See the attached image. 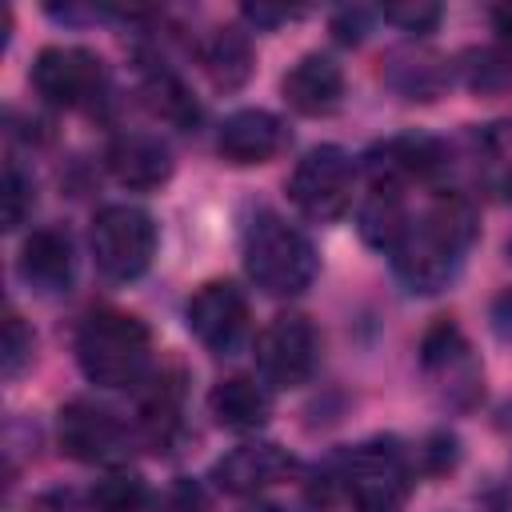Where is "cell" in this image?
Returning <instances> with one entry per match:
<instances>
[{"mask_svg": "<svg viewBox=\"0 0 512 512\" xmlns=\"http://www.w3.org/2000/svg\"><path fill=\"white\" fill-rule=\"evenodd\" d=\"M476 236V212L464 196L456 192H440L416 220H408L400 244L392 248V264H396V276L408 284V292H440L468 244Z\"/></svg>", "mask_w": 512, "mask_h": 512, "instance_id": "6da1fadb", "label": "cell"}, {"mask_svg": "<svg viewBox=\"0 0 512 512\" xmlns=\"http://www.w3.org/2000/svg\"><path fill=\"white\" fill-rule=\"evenodd\" d=\"M76 360H80V372L100 388L140 384L152 364V340L144 320L116 308H100L84 316L76 332Z\"/></svg>", "mask_w": 512, "mask_h": 512, "instance_id": "7a4b0ae2", "label": "cell"}, {"mask_svg": "<svg viewBox=\"0 0 512 512\" xmlns=\"http://www.w3.org/2000/svg\"><path fill=\"white\" fill-rule=\"evenodd\" d=\"M244 268L268 296H300L316 276V252L284 216L260 212L244 236Z\"/></svg>", "mask_w": 512, "mask_h": 512, "instance_id": "3957f363", "label": "cell"}, {"mask_svg": "<svg viewBox=\"0 0 512 512\" xmlns=\"http://www.w3.org/2000/svg\"><path fill=\"white\" fill-rule=\"evenodd\" d=\"M340 484L356 512H400L408 500V464L392 440H368L344 456Z\"/></svg>", "mask_w": 512, "mask_h": 512, "instance_id": "277c9868", "label": "cell"}, {"mask_svg": "<svg viewBox=\"0 0 512 512\" xmlns=\"http://www.w3.org/2000/svg\"><path fill=\"white\" fill-rule=\"evenodd\" d=\"M92 256L104 276L136 280L156 256V224L144 208L108 204L92 220Z\"/></svg>", "mask_w": 512, "mask_h": 512, "instance_id": "5b68a950", "label": "cell"}, {"mask_svg": "<svg viewBox=\"0 0 512 512\" xmlns=\"http://www.w3.org/2000/svg\"><path fill=\"white\" fill-rule=\"evenodd\" d=\"M352 188H356V168H352V156L336 144H320L312 148L292 180H288V196L292 204L308 216V220H336L348 212L352 204Z\"/></svg>", "mask_w": 512, "mask_h": 512, "instance_id": "8992f818", "label": "cell"}, {"mask_svg": "<svg viewBox=\"0 0 512 512\" xmlns=\"http://www.w3.org/2000/svg\"><path fill=\"white\" fill-rule=\"evenodd\" d=\"M316 356H320V336L312 320L300 312H284L268 320V328L256 340V364L280 388H300L312 376Z\"/></svg>", "mask_w": 512, "mask_h": 512, "instance_id": "52a82bcc", "label": "cell"}, {"mask_svg": "<svg viewBox=\"0 0 512 512\" xmlns=\"http://www.w3.org/2000/svg\"><path fill=\"white\" fill-rule=\"evenodd\" d=\"M36 92L56 108H80L104 92V64L88 48L52 44L32 64Z\"/></svg>", "mask_w": 512, "mask_h": 512, "instance_id": "ba28073f", "label": "cell"}, {"mask_svg": "<svg viewBox=\"0 0 512 512\" xmlns=\"http://www.w3.org/2000/svg\"><path fill=\"white\" fill-rule=\"evenodd\" d=\"M188 328L208 348L228 356L248 332V300L228 280H208L188 300Z\"/></svg>", "mask_w": 512, "mask_h": 512, "instance_id": "9c48e42d", "label": "cell"}, {"mask_svg": "<svg viewBox=\"0 0 512 512\" xmlns=\"http://www.w3.org/2000/svg\"><path fill=\"white\" fill-rule=\"evenodd\" d=\"M56 432H60V448L80 464H112L124 456V424L92 400L64 404Z\"/></svg>", "mask_w": 512, "mask_h": 512, "instance_id": "30bf717a", "label": "cell"}, {"mask_svg": "<svg viewBox=\"0 0 512 512\" xmlns=\"http://www.w3.org/2000/svg\"><path fill=\"white\" fill-rule=\"evenodd\" d=\"M292 472H296V456L280 444L260 440V444H240L224 460H216L212 480L232 496H256V492L288 480Z\"/></svg>", "mask_w": 512, "mask_h": 512, "instance_id": "8fae6325", "label": "cell"}, {"mask_svg": "<svg viewBox=\"0 0 512 512\" xmlns=\"http://www.w3.org/2000/svg\"><path fill=\"white\" fill-rule=\"evenodd\" d=\"M284 144H288V128L280 124V116L264 108H240L216 132V152L228 164H268Z\"/></svg>", "mask_w": 512, "mask_h": 512, "instance_id": "7c38bea8", "label": "cell"}, {"mask_svg": "<svg viewBox=\"0 0 512 512\" xmlns=\"http://www.w3.org/2000/svg\"><path fill=\"white\" fill-rule=\"evenodd\" d=\"M280 92H284V100H288L300 116H328V112H336V104H340V96H344V72H340V64H332L328 56L308 52V56H300V60L284 72Z\"/></svg>", "mask_w": 512, "mask_h": 512, "instance_id": "4fadbf2b", "label": "cell"}, {"mask_svg": "<svg viewBox=\"0 0 512 512\" xmlns=\"http://www.w3.org/2000/svg\"><path fill=\"white\" fill-rule=\"evenodd\" d=\"M108 172L124 188L148 192V188H160L172 176V156H168V148L156 136L128 132V136H116L108 144Z\"/></svg>", "mask_w": 512, "mask_h": 512, "instance_id": "5bb4252c", "label": "cell"}, {"mask_svg": "<svg viewBox=\"0 0 512 512\" xmlns=\"http://www.w3.org/2000/svg\"><path fill=\"white\" fill-rule=\"evenodd\" d=\"M368 160H372V180H388L404 188L408 180H428L444 168V144L432 136H392Z\"/></svg>", "mask_w": 512, "mask_h": 512, "instance_id": "9a60e30c", "label": "cell"}, {"mask_svg": "<svg viewBox=\"0 0 512 512\" xmlns=\"http://www.w3.org/2000/svg\"><path fill=\"white\" fill-rule=\"evenodd\" d=\"M208 412L216 416V424H224L232 432H252L260 424H268L272 400L252 376H228L208 392Z\"/></svg>", "mask_w": 512, "mask_h": 512, "instance_id": "2e32d148", "label": "cell"}, {"mask_svg": "<svg viewBox=\"0 0 512 512\" xmlns=\"http://www.w3.org/2000/svg\"><path fill=\"white\" fill-rule=\"evenodd\" d=\"M20 272H24L28 284H36L44 292L68 288V280H72V240L60 228H36L24 240Z\"/></svg>", "mask_w": 512, "mask_h": 512, "instance_id": "e0dca14e", "label": "cell"}, {"mask_svg": "<svg viewBox=\"0 0 512 512\" xmlns=\"http://www.w3.org/2000/svg\"><path fill=\"white\" fill-rule=\"evenodd\" d=\"M200 64H204L208 80L220 92H236L252 76V40H248V32H240L232 24L212 28L200 44Z\"/></svg>", "mask_w": 512, "mask_h": 512, "instance_id": "ac0fdd59", "label": "cell"}, {"mask_svg": "<svg viewBox=\"0 0 512 512\" xmlns=\"http://www.w3.org/2000/svg\"><path fill=\"white\" fill-rule=\"evenodd\" d=\"M408 208H404V188L400 184H388V180H372V192L364 196L360 204V236L372 244V248H384L392 252L408 228Z\"/></svg>", "mask_w": 512, "mask_h": 512, "instance_id": "d6986e66", "label": "cell"}, {"mask_svg": "<svg viewBox=\"0 0 512 512\" xmlns=\"http://www.w3.org/2000/svg\"><path fill=\"white\" fill-rule=\"evenodd\" d=\"M144 100H148V108H152L160 120H168V124H176V128H188V124H196V116H200V108H196L192 92L184 88V80H180L176 72H168L164 64H156V68L144 72Z\"/></svg>", "mask_w": 512, "mask_h": 512, "instance_id": "ffe728a7", "label": "cell"}, {"mask_svg": "<svg viewBox=\"0 0 512 512\" xmlns=\"http://www.w3.org/2000/svg\"><path fill=\"white\" fill-rule=\"evenodd\" d=\"M480 184L492 196H512V124H492L480 136Z\"/></svg>", "mask_w": 512, "mask_h": 512, "instance_id": "44dd1931", "label": "cell"}, {"mask_svg": "<svg viewBox=\"0 0 512 512\" xmlns=\"http://www.w3.org/2000/svg\"><path fill=\"white\" fill-rule=\"evenodd\" d=\"M92 508L96 512H140L144 508V480L132 472H116V476L100 480L92 492Z\"/></svg>", "mask_w": 512, "mask_h": 512, "instance_id": "7402d4cb", "label": "cell"}, {"mask_svg": "<svg viewBox=\"0 0 512 512\" xmlns=\"http://www.w3.org/2000/svg\"><path fill=\"white\" fill-rule=\"evenodd\" d=\"M4 228L12 232V228H20L24 220H28V212H32V180L16 168V164H8L4 168Z\"/></svg>", "mask_w": 512, "mask_h": 512, "instance_id": "603a6c76", "label": "cell"}, {"mask_svg": "<svg viewBox=\"0 0 512 512\" xmlns=\"http://www.w3.org/2000/svg\"><path fill=\"white\" fill-rule=\"evenodd\" d=\"M28 356H32V332L24 328V320L16 312H8L4 316V376L12 380Z\"/></svg>", "mask_w": 512, "mask_h": 512, "instance_id": "cb8c5ba5", "label": "cell"}, {"mask_svg": "<svg viewBox=\"0 0 512 512\" xmlns=\"http://www.w3.org/2000/svg\"><path fill=\"white\" fill-rule=\"evenodd\" d=\"M384 20L400 24L404 32H428L440 20V8L436 4H388L384 8Z\"/></svg>", "mask_w": 512, "mask_h": 512, "instance_id": "d4e9b609", "label": "cell"}, {"mask_svg": "<svg viewBox=\"0 0 512 512\" xmlns=\"http://www.w3.org/2000/svg\"><path fill=\"white\" fill-rule=\"evenodd\" d=\"M164 512H204V496L192 480L172 484V492L164 496Z\"/></svg>", "mask_w": 512, "mask_h": 512, "instance_id": "484cf974", "label": "cell"}, {"mask_svg": "<svg viewBox=\"0 0 512 512\" xmlns=\"http://www.w3.org/2000/svg\"><path fill=\"white\" fill-rule=\"evenodd\" d=\"M492 320H496V332L500 336H512V292H504L492 308Z\"/></svg>", "mask_w": 512, "mask_h": 512, "instance_id": "4316f807", "label": "cell"}, {"mask_svg": "<svg viewBox=\"0 0 512 512\" xmlns=\"http://www.w3.org/2000/svg\"><path fill=\"white\" fill-rule=\"evenodd\" d=\"M492 20H496V32H500V44H504L508 56H512V4H508V8H496Z\"/></svg>", "mask_w": 512, "mask_h": 512, "instance_id": "83f0119b", "label": "cell"}, {"mask_svg": "<svg viewBox=\"0 0 512 512\" xmlns=\"http://www.w3.org/2000/svg\"><path fill=\"white\" fill-rule=\"evenodd\" d=\"M244 512H284V508H272V504H256V508H244Z\"/></svg>", "mask_w": 512, "mask_h": 512, "instance_id": "f1b7e54d", "label": "cell"}, {"mask_svg": "<svg viewBox=\"0 0 512 512\" xmlns=\"http://www.w3.org/2000/svg\"><path fill=\"white\" fill-rule=\"evenodd\" d=\"M508 252H512V244H508Z\"/></svg>", "mask_w": 512, "mask_h": 512, "instance_id": "f546056e", "label": "cell"}]
</instances>
